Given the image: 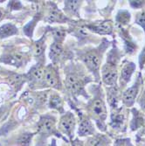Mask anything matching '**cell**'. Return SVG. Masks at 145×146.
<instances>
[{"mask_svg":"<svg viewBox=\"0 0 145 146\" xmlns=\"http://www.w3.org/2000/svg\"><path fill=\"white\" fill-rule=\"evenodd\" d=\"M135 70H136V64L133 62H126L122 66L121 74H120V79H119L121 88H125L127 86Z\"/></svg>","mask_w":145,"mask_h":146,"instance_id":"obj_13","label":"cell"},{"mask_svg":"<svg viewBox=\"0 0 145 146\" xmlns=\"http://www.w3.org/2000/svg\"><path fill=\"white\" fill-rule=\"evenodd\" d=\"M140 105H141L142 109L145 111V93L143 94V96H142V98L140 100Z\"/></svg>","mask_w":145,"mask_h":146,"instance_id":"obj_33","label":"cell"},{"mask_svg":"<svg viewBox=\"0 0 145 146\" xmlns=\"http://www.w3.org/2000/svg\"><path fill=\"white\" fill-rule=\"evenodd\" d=\"M52 35L54 37V41L59 44H62L64 39L66 38L67 32L62 27H52L50 28Z\"/></svg>","mask_w":145,"mask_h":146,"instance_id":"obj_21","label":"cell"},{"mask_svg":"<svg viewBox=\"0 0 145 146\" xmlns=\"http://www.w3.org/2000/svg\"><path fill=\"white\" fill-rule=\"evenodd\" d=\"M75 124H76V119L74 115L71 112H68L67 114H65L61 116L59 128L64 134L71 137L72 136H73Z\"/></svg>","mask_w":145,"mask_h":146,"instance_id":"obj_8","label":"cell"},{"mask_svg":"<svg viewBox=\"0 0 145 146\" xmlns=\"http://www.w3.org/2000/svg\"><path fill=\"white\" fill-rule=\"evenodd\" d=\"M4 16H5V11L2 8H0V21L4 19Z\"/></svg>","mask_w":145,"mask_h":146,"instance_id":"obj_35","label":"cell"},{"mask_svg":"<svg viewBox=\"0 0 145 146\" xmlns=\"http://www.w3.org/2000/svg\"><path fill=\"white\" fill-rule=\"evenodd\" d=\"M68 20L63 12L58 9L57 5L54 3H49L47 16L46 18V21L52 24V23H65Z\"/></svg>","mask_w":145,"mask_h":146,"instance_id":"obj_9","label":"cell"},{"mask_svg":"<svg viewBox=\"0 0 145 146\" xmlns=\"http://www.w3.org/2000/svg\"><path fill=\"white\" fill-rule=\"evenodd\" d=\"M118 55L116 52H111L109 54V58L107 59V63L103 66L101 69L102 81L107 86L115 87L117 79H118V72H117V62H118Z\"/></svg>","mask_w":145,"mask_h":146,"instance_id":"obj_2","label":"cell"},{"mask_svg":"<svg viewBox=\"0 0 145 146\" xmlns=\"http://www.w3.org/2000/svg\"><path fill=\"white\" fill-rule=\"evenodd\" d=\"M36 22H37V19H34L32 21L29 22L27 25H26L24 26V32L25 33V34L29 36V37H32V32H33V29H34V26L36 25Z\"/></svg>","mask_w":145,"mask_h":146,"instance_id":"obj_28","label":"cell"},{"mask_svg":"<svg viewBox=\"0 0 145 146\" xmlns=\"http://www.w3.org/2000/svg\"><path fill=\"white\" fill-rule=\"evenodd\" d=\"M130 5L135 9L142 8L145 5V1H129Z\"/></svg>","mask_w":145,"mask_h":146,"instance_id":"obj_31","label":"cell"},{"mask_svg":"<svg viewBox=\"0 0 145 146\" xmlns=\"http://www.w3.org/2000/svg\"><path fill=\"white\" fill-rule=\"evenodd\" d=\"M130 20V14L129 12L126 10H122L118 12V14L116 16V23L118 25L124 26L129 23Z\"/></svg>","mask_w":145,"mask_h":146,"instance_id":"obj_22","label":"cell"},{"mask_svg":"<svg viewBox=\"0 0 145 146\" xmlns=\"http://www.w3.org/2000/svg\"><path fill=\"white\" fill-rule=\"evenodd\" d=\"M89 112L97 121L103 122L107 117V109L101 97H96L89 106Z\"/></svg>","mask_w":145,"mask_h":146,"instance_id":"obj_6","label":"cell"},{"mask_svg":"<svg viewBox=\"0 0 145 146\" xmlns=\"http://www.w3.org/2000/svg\"><path fill=\"white\" fill-rule=\"evenodd\" d=\"M26 78L30 81L31 86H40L45 84V67L42 63H38L30 69L29 73L26 74Z\"/></svg>","mask_w":145,"mask_h":146,"instance_id":"obj_5","label":"cell"},{"mask_svg":"<svg viewBox=\"0 0 145 146\" xmlns=\"http://www.w3.org/2000/svg\"><path fill=\"white\" fill-rule=\"evenodd\" d=\"M136 24H138L139 25L142 26L144 30V32H145V10H143L138 13L137 16H136Z\"/></svg>","mask_w":145,"mask_h":146,"instance_id":"obj_29","label":"cell"},{"mask_svg":"<svg viewBox=\"0 0 145 146\" xmlns=\"http://www.w3.org/2000/svg\"><path fill=\"white\" fill-rule=\"evenodd\" d=\"M85 76L79 72V69L74 68L73 71L70 70L67 72L65 78V87L70 94L74 96L85 95Z\"/></svg>","mask_w":145,"mask_h":146,"instance_id":"obj_1","label":"cell"},{"mask_svg":"<svg viewBox=\"0 0 145 146\" xmlns=\"http://www.w3.org/2000/svg\"><path fill=\"white\" fill-rule=\"evenodd\" d=\"M134 112H135V114H134V119H133V122H132V129H136L140 125L142 124V123H143V117L136 110V111L134 110Z\"/></svg>","mask_w":145,"mask_h":146,"instance_id":"obj_27","label":"cell"},{"mask_svg":"<svg viewBox=\"0 0 145 146\" xmlns=\"http://www.w3.org/2000/svg\"><path fill=\"white\" fill-rule=\"evenodd\" d=\"M95 132L94 126L92 123L87 118H81V120L79 124L78 134L81 137H85L88 135H92Z\"/></svg>","mask_w":145,"mask_h":146,"instance_id":"obj_16","label":"cell"},{"mask_svg":"<svg viewBox=\"0 0 145 146\" xmlns=\"http://www.w3.org/2000/svg\"><path fill=\"white\" fill-rule=\"evenodd\" d=\"M29 58L26 54H23L20 52H11L10 54H5L1 56L0 61L7 65L14 66L16 68L24 67L25 64L28 62Z\"/></svg>","mask_w":145,"mask_h":146,"instance_id":"obj_4","label":"cell"},{"mask_svg":"<svg viewBox=\"0 0 145 146\" xmlns=\"http://www.w3.org/2000/svg\"><path fill=\"white\" fill-rule=\"evenodd\" d=\"M46 50V35L42 36L38 40L35 41L33 44V55L35 58H41L44 56Z\"/></svg>","mask_w":145,"mask_h":146,"instance_id":"obj_18","label":"cell"},{"mask_svg":"<svg viewBox=\"0 0 145 146\" xmlns=\"http://www.w3.org/2000/svg\"><path fill=\"white\" fill-rule=\"evenodd\" d=\"M111 124L114 128H120L124 123V115L120 111H115L111 116Z\"/></svg>","mask_w":145,"mask_h":146,"instance_id":"obj_23","label":"cell"},{"mask_svg":"<svg viewBox=\"0 0 145 146\" xmlns=\"http://www.w3.org/2000/svg\"><path fill=\"white\" fill-rule=\"evenodd\" d=\"M108 141L104 137H93L87 141V146H107Z\"/></svg>","mask_w":145,"mask_h":146,"instance_id":"obj_24","label":"cell"},{"mask_svg":"<svg viewBox=\"0 0 145 146\" xmlns=\"http://www.w3.org/2000/svg\"><path fill=\"white\" fill-rule=\"evenodd\" d=\"M115 146H133L131 144L129 139H119L115 143Z\"/></svg>","mask_w":145,"mask_h":146,"instance_id":"obj_30","label":"cell"},{"mask_svg":"<svg viewBox=\"0 0 145 146\" xmlns=\"http://www.w3.org/2000/svg\"><path fill=\"white\" fill-rule=\"evenodd\" d=\"M81 1H66L65 2V11L69 15L79 16V10H80Z\"/></svg>","mask_w":145,"mask_h":146,"instance_id":"obj_20","label":"cell"},{"mask_svg":"<svg viewBox=\"0 0 145 146\" xmlns=\"http://www.w3.org/2000/svg\"><path fill=\"white\" fill-rule=\"evenodd\" d=\"M85 27L89 31L96 33L98 34H110L113 31V25L111 21H101L92 24H86Z\"/></svg>","mask_w":145,"mask_h":146,"instance_id":"obj_10","label":"cell"},{"mask_svg":"<svg viewBox=\"0 0 145 146\" xmlns=\"http://www.w3.org/2000/svg\"><path fill=\"white\" fill-rule=\"evenodd\" d=\"M65 55V50L62 46V44H59L56 42H52L50 46V52H49V57L50 60L52 61L54 65L60 62L64 58Z\"/></svg>","mask_w":145,"mask_h":146,"instance_id":"obj_14","label":"cell"},{"mask_svg":"<svg viewBox=\"0 0 145 146\" xmlns=\"http://www.w3.org/2000/svg\"><path fill=\"white\" fill-rule=\"evenodd\" d=\"M140 79V78H139ZM137 80L136 82L128 88H127L124 92H123V95H122V102L123 103L127 106V107H131L135 101L136 98L139 93V89H140V80Z\"/></svg>","mask_w":145,"mask_h":146,"instance_id":"obj_12","label":"cell"},{"mask_svg":"<svg viewBox=\"0 0 145 146\" xmlns=\"http://www.w3.org/2000/svg\"><path fill=\"white\" fill-rule=\"evenodd\" d=\"M27 81V78L24 75L19 74H12L9 78H8V82L9 84L14 88L17 91L21 88L22 85Z\"/></svg>","mask_w":145,"mask_h":146,"instance_id":"obj_19","label":"cell"},{"mask_svg":"<svg viewBox=\"0 0 145 146\" xmlns=\"http://www.w3.org/2000/svg\"><path fill=\"white\" fill-rule=\"evenodd\" d=\"M45 84L58 90L61 89V81L57 68L54 65H49L45 68Z\"/></svg>","mask_w":145,"mask_h":146,"instance_id":"obj_7","label":"cell"},{"mask_svg":"<svg viewBox=\"0 0 145 146\" xmlns=\"http://www.w3.org/2000/svg\"><path fill=\"white\" fill-rule=\"evenodd\" d=\"M139 65H140L141 68H142L143 66L145 65V46L142 49V52L140 54V56H139Z\"/></svg>","mask_w":145,"mask_h":146,"instance_id":"obj_32","label":"cell"},{"mask_svg":"<svg viewBox=\"0 0 145 146\" xmlns=\"http://www.w3.org/2000/svg\"><path fill=\"white\" fill-rule=\"evenodd\" d=\"M32 134L24 133L19 137L18 143L20 146H29V144L31 143V141H32Z\"/></svg>","mask_w":145,"mask_h":146,"instance_id":"obj_26","label":"cell"},{"mask_svg":"<svg viewBox=\"0 0 145 146\" xmlns=\"http://www.w3.org/2000/svg\"><path fill=\"white\" fill-rule=\"evenodd\" d=\"M108 101L112 108L115 109L116 108L118 102V97H117V91L115 88L109 90V92L108 93Z\"/></svg>","mask_w":145,"mask_h":146,"instance_id":"obj_25","label":"cell"},{"mask_svg":"<svg viewBox=\"0 0 145 146\" xmlns=\"http://www.w3.org/2000/svg\"><path fill=\"white\" fill-rule=\"evenodd\" d=\"M18 33V27L12 23H6L0 26V39L16 35Z\"/></svg>","mask_w":145,"mask_h":146,"instance_id":"obj_17","label":"cell"},{"mask_svg":"<svg viewBox=\"0 0 145 146\" xmlns=\"http://www.w3.org/2000/svg\"><path fill=\"white\" fill-rule=\"evenodd\" d=\"M56 120L54 116L43 115L38 123V132L42 134H50L55 130Z\"/></svg>","mask_w":145,"mask_h":146,"instance_id":"obj_11","label":"cell"},{"mask_svg":"<svg viewBox=\"0 0 145 146\" xmlns=\"http://www.w3.org/2000/svg\"><path fill=\"white\" fill-rule=\"evenodd\" d=\"M51 146H57V145H56V143H55V141H54V140H52V143Z\"/></svg>","mask_w":145,"mask_h":146,"instance_id":"obj_36","label":"cell"},{"mask_svg":"<svg viewBox=\"0 0 145 146\" xmlns=\"http://www.w3.org/2000/svg\"><path fill=\"white\" fill-rule=\"evenodd\" d=\"M73 146H83V143L81 141L75 140L73 143Z\"/></svg>","mask_w":145,"mask_h":146,"instance_id":"obj_34","label":"cell"},{"mask_svg":"<svg viewBox=\"0 0 145 146\" xmlns=\"http://www.w3.org/2000/svg\"><path fill=\"white\" fill-rule=\"evenodd\" d=\"M48 106L49 108L56 110L60 112H63L64 103L63 100L56 92H52L48 97Z\"/></svg>","mask_w":145,"mask_h":146,"instance_id":"obj_15","label":"cell"},{"mask_svg":"<svg viewBox=\"0 0 145 146\" xmlns=\"http://www.w3.org/2000/svg\"><path fill=\"white\" fill-rule=\"evenodd\" d=\"M102 54L103 51L101 50V48L99 47L84 52L81 55V59L85 64L87 68L93 73V74L96 77V80H98L99 78V71L102 60Z\"/></svg>","mask_w":145,"mask_h":146,"instance_id":"obj_3","label":"cell"}]
</instances>
